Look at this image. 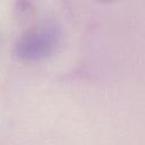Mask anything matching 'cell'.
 Segmentation results:
<instances>
[{
    "instance_id": "6da1fadb",
    "label": "cell",
    "mask_w": 145,
    "mask_h": 145,
    "mask_svg": "<svg viewBox=\"0 0 145 145\" xmlns=\"http://www.w3.org/2000/svg\"><path fill=\"white\" fill-rule=\"evenodd\" d=\"M59 41V27L53 23H45L20 34L14 44V54L25 62L41 61L56 51Z\"/></svg>"
},
{
    "instance_id": "7a4b0ae2",
    "label": "cell",
    "mask_w": 145,
    "mask_h": 145,
    "mask_svg": "<svg viewBox=\"0 0 145 145\" xmlns=\"http://www.w3.org/2000/svg\"><path fill=\"white\" fill-rule=\"evenodd\" d=\"M97 1H100V2H111L113 0H97Z\"/></svg>"
}]
</instances>
